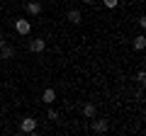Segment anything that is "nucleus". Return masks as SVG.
I'll use <instances>...</instances> for the list:
<instances>
[{
  "label": "nucleus",
  "mask_w": 146,
  "mask_h": 136,
  "mask_svg": "<svg viewBox=\"0 0 146 136\" xmlns=\"http://www.w3.org/2000/svg\"><path fill=\"white\" fill-rule=\"evenodd\" d=\"M34 129H36V119H32V117H25V119H22V131H25V134H32Z\"/></svg>",
  "instance_id": "obj_1"
},
{
  "label": "nucleus",
  "mask_w": 146,
  "mask_h": 136,
  "mask_svg": "<svg viewBox=\"0 0 146 136\" xmlns=\"http://www.w3.org/2000/svg\"><path fill=\"white\" fill-rule=\"evenodd\" d=\"M107 129H110V121H107V119H98V121L93 124V131H95V134H105Z\"/></svg>",
  "instance_id": "obj_2"
},
{
  "label": "nucleus",
  "mask_w": 146,
  "mask_h": 136,
  "mask_svg": "<svg viewBox=\"0 0 146 136\" xmlns=\"http://www.w3.org/2000/svg\"><path fill=\"white\" fill-rule=\"evenodd\" d=\"M15 29H17V34H29V22H27V20H17L15 22Z\"/></svg>",
  "instance_id": "obj_3"
},
{
  "label": "nucleus",
  "mask_w": 146,
  "mask_h": 136,
  "mask_svg": "<svg viewBox=\"0 0 146 136\" xmlns=\"http://www.w3.org/2000/svg\"><path fill=\"white\" fill-rule=\"evenodd\" d=\"M44 46H46V42H44V39H34V42L29 44V51L39 53V51H44Z\"/></svg>",
  "instance_id": "obj_4"
},
{
  "label": "nucleus",
  "mask_w": 146,
  "mask_h": 136,
  "mask_svg": "<svg viewBox=\"0 0 146 136\" xmlns=\"http://www.w3.org/2000/svg\"><path fill=\"white\" fill-rule=\"evenodd\" d=\"M42 100H44V102H46V105H51L54 100H56V92H54V88H46V90H44Z\"/></svg>",
  "instance_id": "obj_5"
},
{
  "label": "nucleus",
  "mask_w": 146,
  "mask_h": 136,
  "mask_svg": "<svg viewBox=\"0 0 146 136\" xmlns=\"http://www.w3.org/2000/svg\"><path fill=\"white\" fill-rule=\"evenodd\" d=\"M12 53H15V49H12V46H7V44L0 46V56H3V58H12Z\"/></svg>",
  "instance_id": "obj_6"
},
{
  "label": "nucleus",
  "mask_w": 146,
  "mask_h": 136,
  "mask_svg": "<svg viewBox=\"0 0 146 136\" xmlns=\"http://www.w3.org/2000/svg\"><path fill=\"white\" fill-rule=\"evenodd\" d=\"M27 12L39 15V12H42V3H27Z\"/></svg>",
  "instance_id": "obj_7"
},
{
  "label": "nucleus",
  "mask_w": 146,
  "mask_h": 136,
  "mask_svg": "<svg viewBox=\"0 0 146 136\" xmlns=\"http://www.w3.org/2000/svg\"><path fill=\"white\" fill-rule=\"evenodd\" d=\"M68 22H73V24H78V22H80V12L78 10H68Z\"/></svg>",
  "instance_id": "obj_8"
},
{
  "label": "nucleus",
  "mask_w": 146,
  "mask_h": 136,
  "mask_svg": "<svg viewBox=\"0 0 146 136\" xmlns=\"http://www.w3.org/2000/svg\"><path fill=\"white\" fill-rule=\"evenodd\" d=\"M83 114H85V117H93V114H95V105H93V102H88V105L83 107Z\"/></svg>",
  "instance_id": "obj_9"
},
{
  "label": "nucleus",
  "mask_w": 146,
  "mask_h": 136,
  "mask_svg": "<svg viewBox=\"0 0 146 136\" xmlns=\"http://www.w3.org/2000/svg\"><path fill=\"white\" fill-rule=\"evenodd\" d=\"M134 46H136V49H144V46H146V39H144V34H139V37L134 39Z\"/></svg>",
  "instance_id": "obj_10"
},
{
  "label": "nucleus",
  "mask_w": 146,
  "mask_h": 136,
  "mask_svg": "<svg viewBox=\"0 0 146 136\" xmlns=\"http://www.w3.org/2000/svg\"><path fill=\"white\" fill-rule=\"evenodd\" d=\"M105 3V7H110V10H115L117 5H119V0H102Z\"/></svg>",
  "instance_id": "obj_11"
},
{
  "label": "nucleus",
  "mask_w": 146,
  "mask_h": 136,
  "mask_svg": "<svg viewBox=\"0 0 146 136\" xmlns=\"http://www.w3.org/2000/svg\"><path fill=\"white\" fill-rule=\"evenodd\" d=\"M136 80H139V83L144 85V80H146V73H144V71H139V73H136Z\"/></svg>",
  "instance_id": "obj_12"
},
{
  "label": "nucleus",
  "mask_w": 146,
  "mask_h": 136,
  "mask_svg": "<svg viewBox=\"0 0 146 136\" xmlns=\"http://www.w3.org/2000/svg\"><path fill=\"white\" fill-rule=\"evenodd\" d=\"M3 44H5V37H3V34H0V46H3Z\"/></svg>",
  "instance_id": "obj_13"
},
{
  "label": "nucleus",
  "mask_w": 146,
  "mask_h": 136,
  "mask_svg": "<svg viewBox=\"0 0 146 136\" xmlns=\"http://www.w3.org/2000/svg\"><path fill=\"white\" fill-rule=\"evenodd\" d=\"M83 3H90V5H93V3H95V0H83Z\"/></svg>",
  "instance_id": "obj_14"
},
{
  "label": "nucleus",
  "mask_w": 146,
  "mask_h": 136,
  "mask_svg": "<svg viewBox=\"0 0 146 136\" xmlns=\"http://www.w3.org/2000/svg\"><path fill=\"white\" fill-rule=\"evenodd\" d=\"M0 10H3V7H0Z\"/></svg>",
  "instance_id": "obj_15"
}]
</instances>
